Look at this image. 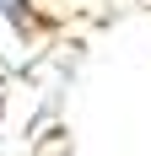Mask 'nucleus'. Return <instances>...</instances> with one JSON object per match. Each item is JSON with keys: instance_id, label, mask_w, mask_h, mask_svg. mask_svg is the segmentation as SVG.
<instances>
[{"instance_id": "f257e3e1", "label": "nucleus", "mask_w": 151, "mask_h": 156, "mask_svg": "<svg viewBox=\"0 0 151 156\" xmlns=\"http://www.w3.org/2000/svg\"><path fill=\"white\" fill-rule=\"evenodd\" d=\"M0 16L22 32V38H38V32H43V16H38L32 0H0Z\"/></svg>"}]
</instances>
